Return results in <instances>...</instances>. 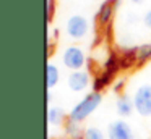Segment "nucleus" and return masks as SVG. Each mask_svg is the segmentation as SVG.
Listing matches in <instances>:
<instances>
[{"mask_svg": "<svg viewBox=\"0 0 151 139\" xmlns=\"http://www.w3.org/2000/svg\"><path fill=\"white\" fill-rule=\"evenodd\" d=\"M99 103H101V94L99 92H89L88 96H85V99L80 100V102L72 108L68 118L73 120V121H76V123L83 121V120L88 118V116L98 108Z\"/></svg>", "mask_w": 151, "mask_h": 139, "instance_id": "nucleus-1", "label": "nucleus"}, {"mask_svg": "<svg viewBox=\"0 0 151 139\" xmlns=\"http://www.w3.org/2000/svg\"><path fill=\"white\" fill-rule=\"evenodd\" d=\"M133 105L140 115L143 116L151 115V84H143L135 91Z\"/></svg>", "mask_w": 151, "mask_h": 139, "instance_id": "nucleus-2", "label": "nucleus"}, {"mask_svg": "<svg viewBox=\"0 0 151 139\" xmlns=\"http://www.w3.org/2000/svg\"><path fill=\"white\" fill-rule=\"evenodd\" d=\"M67 34L72 39H76V41L83 39L88 34V21L80 15L68 18V21H67Z\"/></svg>", "mask_w": 151, "mask_h": 139, "instance_id": "nucleus-3", "label": "nucleus"}, {"mask_svg": "<svg viewBox=\"0 0 151 139\" xmlns=\"http://www.w3.org/2000/svg\"><path fill=\"white\" fill-rule=\"evenodd\" d=\"M62 60H63V65H65L67 68L78 71L80 68L85 65V53H83V50H81L80 47L72 45V47L65 48Z\"/></svg>", "mask_w": 151, "mask_h": 139, "instance_id": "nucleus-4", "label": "nucleus"}, {"mask_svg": "<svg viewBox=\"0 0 151 139\" xmlns=\"http://www.w3.org/2000/svg\"><path fill=\"white\" fill-rule=\"evenodd\" d=\"M107 136L109 139H133V131L128 126V123L117 120V121H112L109 125Z\"/></svg>", "mask_w": 151, "mask_h": 139, "instance_id": "nucleus-5", "label": "nucleus"}, {"mask_svg": "<svg viewBox=\"0 0 151 139\" xmlns=\"http://www.w3.org/2000/svg\"><path fill=\"white\" fill-rule=\"evenodd\" d=\"M67 84H68V87L72 91H75V92H81V91H85L86 87H88L89 84V76L86 71H73L72 74L68 76V81H67Z\"/></svg>", "mask_w": 151, "mask_h": 139, "instance_id": "nucleus-6", "label": "nucleus"}, {"mask_svg": "<svg viewBox=\"0 0 151 139\" xmlns=\"http://www.w3.org/2000/svg\"><path fill=\"white\" fill-rule=\"evenodd\" d=\"M115 108H117V113L120 116H128L132 112H133L135 105H133V99H130L128 96L122 94L117 99V103H115Z\"/></svg>", "mask_w": 151, "mask_h": 139, "instance_id": "nucleus-7", "label": "nucleus"}, {"mask_svg": "<svg viewBox=\"0 0 151 139\" xmlns=\"http://www.w3.org/2000/svg\"><path fill=\"white\" fill-rule=\"evenodd\" d=\"M114 3H115V0H106L101 5L99 13H98V19H99L101 24L109 23V19H111V16H112V11H114Z\"/></svg>", "mask_w": 151, "mask_h": 139, "instance_id": "nucleus-8", "label": "nucleus"}, {"mask_svg": "<svg viewBox=\"0 0 151 139\" xmlns=\"http://www.w3.org/2000/svg\"><path fill=\"white\" fill-rule=\"evenodd\" d=\"M65 133L70 139H83V134H85V131H81V128H80V123L73 121L70 118L65 123Z\"/></svg>", "mask_w": 151, "mask_h": 139, "instance_id": "nucleus-9", "label": "nucleus"}, {"mask_svg": "<svg viewBox=\"0 0 151 139\" xmlns=\"http://www.w3.org/2000/svg\"><path fill=\"white\" fill-rule=\"evenodd\" d=\"M47 121L52 126L60 125V123L63 121V110L59 108V107H50V108L47 110Z\"/></svg>", "mask_w": 151, "mask_h": 139, "instance_id": "nucleus-10", "label": "nucleus"}, {"mask_svg": "<svg viewBox=\"0 0 151 139\" xmlns=\"http://www.w3.org/2000/svg\"><path fill=\"white\" fill-rule=\"evenodd\" d=\"M46 81H47V87H49V89H52L57 84V81H59V70H57V66L54 63H47Z\"/></svg>", "mask_w": 151, "mask_h": 139, "instance_id": "nucleus-11", "label": "nucleus"}, {"mask_svg": "<svg viewBox=\"0 0 151 139\" xmlns=\"http://www.w3.org/2000/svg\"><path fill=\"white\" fill-rule=\"evenodd\" d=\"M111 76L112 74H109L107 71H104V73H101L99 76H96L94 83H93V87H94V92H99V91L102 89V87H106L109 84V81H111Z\"/></svg>", "mask_w": 151, "mask_h": 139, "instance_id": "nucleus-12", "label": "nucleus"}, {"mask_svg": "<svg viewBox=\"0 0 151 139\" xmlns=\"http://www.w3.org/2000/svg\"><path fill=\"white\" fill-rule=\"evenodd\" d=\"M137 55H138V60L140 61H145V60H148V58H151V42L138 47L137 48Z\"/></svg>", "mask_w": 151, "mask_h": 139, "instance_id": "nucleus-13", "label": "nucleus"}, {"mask_svg": "<svg viewBox=\"0 0 151 139\" xmlns=\"http://www.w3.org/2000/svg\"><path fill=\"white\" fill-rule=\"evenodd\" d=\"M83 139H104V134L99 128H86L85 134H83Z\"/></svg>", "mask_w": 151, "mask_h": 139, "instance_id": "nucleus-14", "label": "nucleus"}, {"mask_svg": "<svg viewBox=\"0 0 151 139\" xmlns=\"http://www.w3.org/2000/svg\"><path fill=\"white\" fill-rule=\"evenodd\" d=\"M145 24H146L148 28L151 29V10L146 13V15H145Z\"/></svg>", "mask_w": 151, "mask_h": 139, "instance_id": "nucleus-15", "label": "nucleus"}, {"mask_svg": "<svg viewBox=\"0 0 151 139\" xmlns=\"http://www.w3.org/2000/svg\"><path fill=\"white\" fill-rule=\"evenodd\" d=\"M132 2H133V3H141L143 0H132Z\"/></svg>", "mask_w": 151, "mask_h": 139, "instance_id": "nucleus-16", "label": "nucleus"}, {"mask_svg": "<svg viewBox=\"0 0 151 139\" xmlns=\"http://www.w3.org/2000/svg\"><path fill=\"white\" fill-rule=\"evenodd\" d=\"M115 2H120V0H115Z\"/></svg>", "mask_w": 151, "mask_h": 139, "instance_id": "nucleus-17", "label": "nucleus"}]
</instances>
